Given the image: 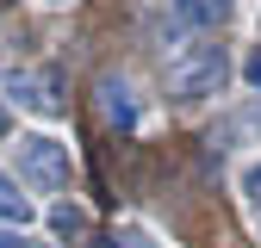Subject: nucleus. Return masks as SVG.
<instances>
[{
  "instance_id": "7",
  "label": "nucleus",
  "mask_w": 261,
  "mask_h": 248,
  "mask_svg": "<svg viewBox=\"0 0 261 248\" xmlns=\"http://www.w3.org/2000/svg\"><path fill=\"white\" fill-rule=\"evenodd\" d=\"M112 248H155V242H149V230H143V224H118Z\"/></svg>"
},
{
  "instance_id": "4",
  "label": "nucleus",
  "mask_w": 261,
  "mask_h": 248,
  "mask_svg": "<svg viewBox=\"0 0 261 248\" xmlns=\"http://www.w3.org/2000/svg\"><path fill=\"white\" fill-rule=\"evenodd\" d=\"M13 93H19V100L31 106V112H62V100H56V93H50V75H13Z\"/></svg>"
},
{
  "instance_id": "6",
  "label": "nucleus",
  "mask_w": 261,
  "mask_h": 248,
  "mask_svg": "<svg viewBox=\"0 0 261 248\" xmlns=\"http://www.w3.org/2000/svg\"><path fill=\"white\" fill-rule=\"evenodd\" d=\"M50 230H56V236H81V230H87V211H81V205H69V199L50 205Z\"/></svg>"
},
{
  "instance_id": "9",
  "label": "nucleus",
  "mask_w": 261,
  "mask_h": 248,
  "mask_svg": "<svg viewBox=\"0 0 261 248\" xmlns=\"http://www.w3.org/2000/svg\"><path fill=\"white\" fill-rule=\"evenodd\" d=\"M174 7H180V19H187V25H205V13H212L205 0H174Z\"/></svg>"
},
{
  "instance_id": "1",
  "label": "nucleus",
  "mask_w": 261,
  "mask_h": 248,
  "mask_svg": "<svg viewBox=\"0 0 261 248\" xmlns=\"http://www.w3.org/2000/svg\"><path fill=\"white\" fill-rule=\"evenodd\" d=\"M69 174H75V162H69V143H56V137H19V180L31 186V193H62L69 186Z\"/></svg>"
},
{
  "instance_id": "11",
  "label": "nucleus",
  "mask_w": 261,
  "mask_h": 248,
  "mask_svg": "<svg viewBox=\"0 0 261 248\" xmlns=\"http://www.w3.org/2000/svg\"><path fill=\"white\" fill-rule=\"evenodd\" d=\"M0 248H38V242H25L19 230H0Z\"/></svg>"
},
{
  "instance_id": "12",
  "label": "nucleus",
  "mask_w": 261,
  "mask_h": 248,
  "mask_svg": "<svg viewBox=\"0 0 261 248\" xmlns=\"http://www.w3.org/2000/svg\"><path fill=\"white\" fill-rule=\"evenodd\" d=\"M7 131H13V118H7V106H0V143H7Z\"/></svg>"
},
{
  "instance_id": "13",
  "label": "nucleus",
  "mask_w": 261,
  "mask_h": 248,
  "mask_svg": "<svg viewBox=\"0 0 261 248\" xmlns=\"http://www.w3.org/2000/svg\"><path fill=\"white\" fill-rule=\"evenodd\" d=\"M205 7H212V13H224V7H230V0H205Z\"/></svg>"
},
{
  "instance_id": "3",
  "label": "nucleus",
  "mask_w": 261,
  "mask_h": 248,
  "mask_svg": "<svg viewBox=\"0 0 261 248\" xmlns=\"http://www.w3.org/2000/svg\"><path fill=\"white\" fill-rule=\"evenodd\" d=\"M100 118H106V124H118V131H130V124H137V100H130V87H124L118 75H106V81H100Z\"/></svg>"
},
{
  "instance_id": "10",
  "label": "nucleus",
  "mask_w": 261,
  "mask_h": 248,
  "mask_svg": "<svg viewBox=\"0 0 261 248\" xmlns=\"http://www.w3.org/2000/svg\"><path fill=\"white\" fill-rule=\"evenodd\" d=\"M243 75H249V87H255V93H261V50H255V56H249V62H243Z\"/></svg>"
},
{
  "instance_id": "2",
  "label": "nucleus",
  "mask_w": 261,
  "mask_h": 248,
  "mask_svg": "<svg viewBox=\"0 0 261 248\" xmlns=\"http://www.w3.org/2000/svg\"><path fill=\"white\" fill-rule=\"evenodd\" d=\"M218 81H224V50L218 44H180L168 56V87L180 100H205V93H218Z\"/></svg>"
},
{
  "instance_id": "5",
  "label": "nucleus",
  "mask_w": 261,
  "mask_h": 248,
  "mask_svg": "<svg viewBox=\"0 0 261 248\" xmlns=\"http://www.w3.org/2000/svg\"><path fill=\"white\" fill-rule=\"evenodd\" d=\"M0 217H7V224H25V217H31V199L19 193L7 174H0Z\"/></svg>"
},
{
  "instance_id": "8",
  "label": "nucleus",
  "mask_w": 261,
  "mask_h": 248,
  "mask_svg": "<svg viewBox=\"0 0 261 248\" xmlns=\"http://www.w3.org/2000/svg\"><path fill=\"white\" fill-rule=\"evenodd\" d=\"M243 199H249V205H255V211H261V162H255V168H249V174H243Z\"/></svg>"
}]
</instances>
